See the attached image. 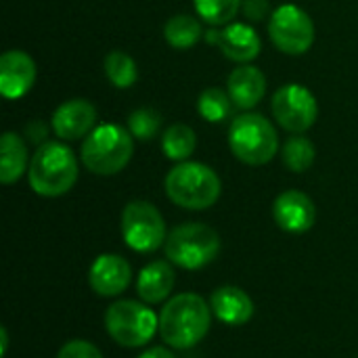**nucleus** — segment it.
Returning <instances> with one entry per match:
<instances>
[{
	"label": "nucleus",
	"instance_id": "f257e3e1",
	"mask_svg": "<svg viewBox=\"0 0 358 358\" xmlns=\"http://www.w3.org/2000/svg\"><path fill=\"white\" fill-rule=\"evenodd\" d=\"M212 325V306L193 294H178L168 300L159 315V336L176 350H187L199 344Z\"/></svg>",
	"mask_w": 358,
	"mask_h": 358
},
{
	"label": "nucleus",
	"instance_id": "f03ea898",
	"mask_svg": "<svg viewBox=\"0 0 358 358\" xmlns=\"http://www.w3.org/2000/svg\"><path fill=\"white\" fill-rule=\"evenodd\" d=\"M78 159L73 151L57 141H46L34 151L27 168V182L40 197H61L78 180Z\"/></svg>",
	"mask_w": 358,
	"mask_h": 358
},
{
	"label": "nucleus",
	"instance_id": "7ed1b4c3",
	"mask_svg": "<svg viewBox=\"0 0 358 358\" xmlns=\"http://www.w3.org/2000/svg\"><path fill=\"white\" fill-rule=\"evenodd\" d=\"M168 199L185 210H208L222 193L220 176L206 164L199 162H178L164 180Z\"/></svg>",
	"mask_w": 358,
	"mask_h": 358
},
{
	"label": "nucleus",
	"instance_id": "20e7f679",
	"mask_svg": "<svg viewBox=\"0 0 358 358\" xmlns=\"http://www.w3.org/2000/svg\"><path fill=\"white\" fill-rule=\"evenodd\" d=\"M132 153L134 136L128 128L117 124H101L84 138L80 159L88 172L99 176H113L130 164Z\"/></svg>",
	"mask_w": 358,
	"mask_h": 358
},
{
	"label": "nucleus",
	"instance_id": "39448f33",
	"mask_svg": "<svg viewBox=\"0 0 358 358\" xmlns=\"http://www.w3.org/2000/svg\"><path fill=\"white\" fill-rule=\"evenodd\" d=\"M229 147L241 164L264 166L279 151V134L262 113L245 111L231 120Z\"/></svg>",
	"mask_w": 358,
	"mask_h": 358
},
{
	"label": "nucleus",
	"instance_id": "423d86ee",
	"mask_svg": "<svg viewBox=\"0 0 358 358\" xmlns=\"http://www.w3.org/2000/svg\"><path fill=\"white\" fill-rule=\"evenodd\" d=\"M168 262L185 271L208 266L220 252V235L203 222H185L168 233L164 243Z\"/></svg>",
	"mask_w": 358,
	"mask_h": 358
},
{
	"label": "nucleus",
	"instance_id": "0eeeda50",
	"mask_svg": "<svg viewBox=\"0 0 358 358\" xmlns=\"http://www.w3.org/2000/svg\"><path fill=\"white\" fill-rule=\"evenodd\" d=\"M105 329L120 346L141 348L149 344L159 329V317L141 302L117 300L105 313Z\"/></svg>",
	"mask_w": 358,
	"mask_h": 358
},
{
	"label": "nucleus",
	"instance_id": "6e6552de",
	"mask_svg": "<svg viewBox=\"0 0 358 358\" xmlns=\"http://www.w3.org/2000/svg\"><path fill=\"white\" fill-rule=\"evenodd\" d=\"M122 237L126 245L138 254L155 252L168 239L164 216L153 203L145 199H134L126 203L122 212Z\"/></svg>",
	"mask_w": 358,
	"mask_h": 358
},
{
	"label": "nucleus",
	"instance_id": "1a4fd4ad",
	"mask_svg": "<svg viewBox=\"0 0 358 358\" xmlns=\"http://www.w3.org/2000/svg\"><path fill=\"white\" fill-rule=\"evenodd\" d=\"M268 36L281 52L298 57L315 44V23L298 4H281L271 13Z\"/></svg>",
	"mask_w": 358,
	"mask_h": 358
},
{
	"label": "nucleus",
	"instance_id": "9d476101",
	"mask_svg": "<svg viewBox=\"0 0 358 358\" xmlns=\"http://www.w3.org/2000/svg\"><path fill=\"white\" fill-rule=\"evenodd\" d=\"M271 111L281 128L292 134H304L319 117V103L306 86L292 82L273 94Z\"/></svg>",
	"mask_w": 358,
	"mask_h": 358
},
{
	"label": "nucleus",
	"instance_id": "9b49d317",
	"mask_svg": "<svg viewBox=\"0 0 358 358\" xmlns=\"http://www.w3.org/2000/svg\"><path fill=\"white\" fill-rule=\"evenodd\" d=\"M273 218L281 231L300 235V233H306L315 227L317 206L306 193H302L298 189H289V191H283L275 199Z\"/></svg>",
	"mask_w": 358,
	"mask_h": 358
},
{
	"label": "nucleus",
	"instance_id": "f8f14e48",
	"mask_svg": "<svg viewBox=\"0 0 358 358\" xmlns=\"http://www.w3.org/2000/svg\"><path fill=\"white\" fill-rule=\"evenodd\" d=\"M88 283L96 296L115 298L124 294L132 283V268L124 256L101 254L99 258H94L88 271Z\"/></svg>",
	"mask_w": 358,
	"mask_h": 358
},
{
	"label": "nucleus",
	"instance_id": "ddd939ff",
	"mask_svg": "<svg viewBox=\"0 0 358 358\" xmlns=\"http://www.w3.org/2000/svg\"><path fill=\"white\" fill-rule=\"evenodd\" d=\"M36 61L25 50H6L0 57V92L4 99L17 101L36 84Z\"/></svg>",
	"mask_w": 358,
	"mask_h": 358
},
{
	"label": "nucleus",
	"instance_id": "4468645a",
	"mask_svg": "<svg viewBox=\"0 0 358 358\" xmlns=\"http://www.w3.org/2000/svg\"><path fill=\"white\" fill-rule=\"evenodd\" d=\"M94 122H96V109L86 99H69L61 103L50 117L52 132L61 141L86 138L94 130Z\"/></svg>",
	"mask_w": 358,
	"mask_h": 358
},
{
	"label": "nucleus",
	"instance_id": "2eb2a0df",
	"mask_svg": "<svg viewBox=\"0 0 358 358\" xmlns=\"http://www.w3.org/2000/svg\"><path fill=\"white\" fill-rule=\"evenodd\" d=\"M227 90L237 109L250 111L260 105L266 94V76L252 63L239 65L229 73Z\"/></svg>",
	"mask_w": 358,
	"mask_h": 358
},
{
	"label": "nucleus",
	"instance_id": "dca6fc26",
	"mask_svg": "<svg viewBox=\"0 0 358 358\" xmlns=\"http://www.w3.org/2000/svg\"><path fill=\"white\" fill-rule=\"evenodd\" d=\"M222 55L239 65L252 63L260 50H262V40L258 31L248 25V23H229L220 31V42H218Z\"/></svg>",
	"mask_w": 358,
	"mask_h": 358
},
{
	"label": "nucleus",
	"instance_id": "f3484780",
	"mask_svg": "<svg viewBox=\"0 0 358 358\" xmlns=\"http://www.w3.org/2000/svg\"><path fill=\"white\" fill-rule=\"evenodd\" d=\"M212 313L227 325H245L254 317V302L252 298L235 285H224L214 289L210 298Z\"/></svg>",
	"mask_w": 358,
	"mask_h": 358
},
{
	"label": "nucleus",
	"instance_id": "a211bd4d",
	"mask_svg": "<svg viewBox=\"0 0 358 358\" xmlns=\"http://www.w3.org/2000/svg\"><path fill=\"white\" fill-rule=\"evenodd\" d=\"M174 283H176V273L172 268V262L155 260L138 273L136 292L145 304H159L172 294Z\"/></svg>",
	"mask_w": 358,
	"mask_h": 358
},
{
	"label": "nucleus",
	"instance_id": "6ab92c4d",
	"mask_svg": "<svg viewBox=\"0 0 358 358\" xmlns=\"http://www.w3.org/2000/svg\"><path fill=\"white\" fill-rule=\"evenodd\" d=\"M29 168L25 141L17 132H4L0 138V182H17Z\"/></svg>",
	"mask_w": 358,
	"mask_h": 358
},
{
	"label": "nucleus",
	"instance_id": "aec40b11",
	"mask_svg": "<svg viewBox=\"0 0 358 358\" xmlns=\"http://www.w3.org/2000/svg\"><path fill=\"white\" fill-rule=\"evenodd\" d=\"M203 36L206 31L201 27V21L193 15H174L164 25V38L176 50L193 48Z\"/></svg>",
	"mask_w": 358,
	"mask_h": 358
},
{
	"label": "nucleus",
	"instance_id": "412c9836",
	"mask_svg": "<svg viewBox=\"0 0 358 358\" xmlns=\"http://www.w3.org/2000/svg\"><path fill=\"white\" fill-rule=\"evenodd\" d=\"M197 147L195 130L187 124H172L162 134V151L172 162H187Z\"/></svg>",
	"mask_w": 358,
	"mask_h": 358
},
{
	"label": "nucleus",
	"instance_id": "4be33fe9",
	"mask_svg": "<svg viewBox=\"0 0 358 358\" xmlns=\"http://www.w3.org/2000/svg\"><path fill=\"white\" fill-rule=\"evenodd\" d=\"M281 157H283V164L287 170L302 174L313 168V164L317 159V149H315L313 141L306 138L304 134H294L285 141V145L281 149Z\"/></svg>",
	"mask_w": 358,
	"mask_h": 358
},
{
	"label": "nucleus",
	"instance_id": "5701e85b",
	"mask_svg": "<svg viewBox=\"0 0 358 358\" xmlns=\"http://www.w3.org/2000/svg\"><path fill=\"white\" fill-rule=\"evenodd\" d=\"M233 99L229 94V90H222L218 86H210L206 88L199 99H197V111L206 122L218 124L231 117L233 113Z\"/></svg>",
	"mask_w": 358,
	"mask_h": 358
},
{
	"label": "nucleus",
	"instance_id": "b1692460",
	"mask_svg": "<svg viewBox=\"0 0 358 358\" xmlns=\"http://www.w3.org/2000/svg\"><path fill=\"white\" fill-rule=\"evenodd\" d=\"M105 76L111 82V86L126 90L130 86H134V82L138 80V67L136 61L124 52V50H111L105 57Z\"/></svg>",
	"mask_w": 358,
	"mask_h": 358
},
{
	"label": "nucleus",
	"instance_id": "393cba45",
	"mask_svg": "<svg viewBox=\"0 0 358 358\" xmlns=\"http://www.w3.org/2000/svg\"><path fill=\"white\" fill-rule=\"evenodd\" d=\"M197 17L208 25H229L241 10L243 0H193Z\"/></svg>",
	"mask_w": 358,
	"mask_h": 358
},
{
	"label": "nucleus",
	"instance_id": "a878e982",
	"mask_svg": "<svg viewBox=\"0 0 358 358\" xmlns=\"http://www.w3.org/2000/svg\"><path fill=\"white\" fill-rule=\"evenodd\" d=\"M128 130L136 141H151L162 130V115L151 107L136 109L128 115Z\"/></svg>",
	"mask_w": 358,
	"mask_h": 358
},
{
	"label": "nucleus",
	"instance_id": "bb28decb",
	"mask_svg": "<svg viewBox=\"0 0 358 358\" xmlns=\"http://www.w3.org/2000/svg\"><path fill=\"white\" fill-rule=\"evenodd\" d=\"M57 358H103V355L92 342L71 340V342L63 344V348L59 350Z\"/></svg>",
	"mask_w": 358,
	"mask_h": 358
},
{
	"label": "nucleus",
	"instance_id": "cd10ccee",
	"mask_svg": "<svg viewBox=\"0 0 358 358\" xmlns=\"http://www.w3.org/2000/svg\"><path fill=\"white\" fill-rule=\"evenodd\" d=\"M241 10L245 15L248 21L252 23H260L268 17L271 13V2L268 0H243L241 4Z\"/></svg>",
	"mask_w": 358,
	"mask_h": 358
},
{
	"label": "nucleus",
	"instance_id": "c85d7f7f",
	"mask_svg": "<svg viewBox=\"0 0 358 358\" xmlns=\"http://www.w3.org/2000/svg\"><path fill=\"white\" fill-rule=\"evenodd\" d=\"M46 134H48V128L44 122L40 120H34L25 126V138L29 143H38V145H44L46 143Z\"/></svg>",
	"mask_w": 358,
	"mask_h": 358
},
{
	"label": "nucleus",
	"instance_id": "c756f323",
	"mask_svg": "<svg viewBox=\"0 0 358 358\" xmlns=\"http://www.w3.org/2000/svg\"><path fill=\"white\" fill-rule=\"evenodd\" d=\"M138 358H176V357H174V352H170V350H168V348H164V346H153V348L145 350V352H143Z\"/></svg>",
	"mask_w": 358,
	"mask_h": 358
},
{
	"label": "nucleus",
	"instance_id": "7c9ffc66",
	"mask_svg": "<svg viewBox=\"0 0 358 358\" xmlns=\"http://www.w3.org/2000/svg\"><path fill=\"white\" fill-rule=\"evenodd\" d=\"M210 44H218L220 42V31H216V29H210V31H206V36H203Z\"/></svg>",
	"mask_w": 358,
	"mask_h": 358
},
{
	"label": "nucleus",
	"instance_id": "2f4dec72",
	"mask_svg": "<svg viewBox=\"0 0 358 358\" xmlns=\"http://www.w3.org/2000/svg\"><path fill=\"white\" fill-rule=\"evenodd\" d=\"M0 336H2V350H0V352H2V357H4V355H6V348H8V336H6V327H2V329H0Z\"/></svg>",
	"mask_w": 358,
	"mask_h": 358
}]
</instances>
